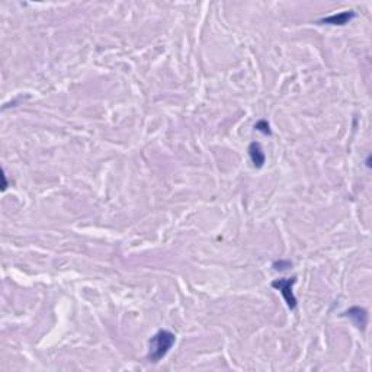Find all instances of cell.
I'll return each instance as SVG.
<instances>
[{
    "mask_svg": "<svg viewBox=\"0 0 372 372\" xmlns=\"http://www.w3.org/2000/svg\"><path fill=\"white\" fill-rule=\"evenodd\" d=\"M255 128H256L258 131L263 133V134H266V136H271V134H272L271 127H269V122H268V121H265V119H261L259 122H256Z\"/></svg>",
    "mask_w": 372,
    "mask_h": 372,
    "instance_id": "8992f818",
    "label": "cell"
},
{
    "mask_svg": "<svg viewBox=\"0 0 372 372\" xmlns=\"http://www.w3.org/2000/svg\"><path fill=\"white\" fill-rule=\"evenodd\" d=\"M292 266V263L291 262H285V261H281V262H275L274 263V268H275L276 271H284V269H288Z\"/></svg>",
    "mask_w": 372,
    "mask_h": 372,
    "instance_id": "52a82bcc",
    "label": "cell"
},
{
    "mask_svg": "<svg viewBox=\"0 0 372 372\" xmlns=\"http://www.w3.org/2000/svg\"><path fill=\"white\" fill-rule=\"evenodd\" d=\"M295 282H297V278H282V279H276L272 282V287L281 291L285 303L291 310H295V307H297V298L292 292V285Z\"/></svg>",
    "mask_w": 372,
    "mask_h": 372,
    "instance_id": "7a4b0ae2",
    "label": "cell"
},
{
    "mask_svg": "<svg viewBox=\"0 0 372 372\" xmlns=\"http://www.w3.org/2000/svg\"><path fill=\"white\" fill-rule=\"evenodd\" d=\"M249 154H250V159L253 162L255 167L261 169L263 165H265V153L262 150V146L259 143H252L249 146Z\"/></svg>",
    "mask_w": 372,
    "mask_h": 372,
    "instance_id": "5b68a950",
    "label": "cell"
},
{
    "mask_svg": "<svg viewBox=\"0 0 372 372\" xmlns=\"http://www.w3.org/2000/svg\"><path fill=\"white\" fill-rule=\"evenodd\" d=\"M176 342V336L169 330L157 331L149 342V353L147 359L156 363L163 359Z\"/></svg>",
    "mask_w": 372,
    "mask_h": 372,
    "instance_id": "6da1fadb",
    "label": "cell"
},
{
    "mask_svg": "<svg viewBox=\"0 0 372 372\" xmlns=\"http://www.w3.org/2000/svg\"><path fill=\"white\" fill-rule=\"evenodd\" d=\"M355 18L353 11H346L339 15H331L329 18H324L320 21V24H329V25H346L350 19Z\"/></svg>",
    "mask_w": 372,
    "mask_h": 372,
    "instance_id": "277c9868",
    "label": "cell"
},
{
    "mask_svg": "<svg viewBox=\"0 0 372 372\" xmlns=\"http://www.w3.org/2000/svg\"><path fill=\"white\" fill-rule=\"evenodd\" d=\"M343 316L352 318L353 323H355V326L358 329H362V330L365 329L366 320H368V314H366V311L363 308H360V307H352V308H349L347 311L343 313Z\"/></svg>",
    "mask_w": 372,
    "mask_h": 372,
    "instance_id": "3957f363",
    "label": "cell"
}]
</instances>
